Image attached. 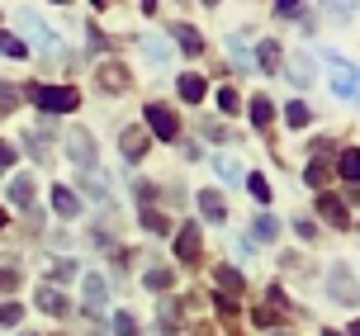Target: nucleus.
<instances>
[{
    "instance_id": "1",
    "label": "nucleus",
    "mask_w": 360,
    "mask_h": 336,
    "mask_svg": "<svg viewBox=\"0 0 360 336\" xmlns=\"http://www.w3.org/2000/svg\"><path fill=\"white\" fill-rule=\"evenodd\" d=\"M323 62L332 67V90L342 95L346 105H360V67H351V62H342L337 53H323Z\"/></svg>"
},
{
    "instance_id": "2",
    "label": "nucleus",
    "mask_w": 360,
    "mask_h": 336,
    "mask_svg": "<svg viewBox=\"0 0 360 336\" xmlns=\"http://www.w3.org/2000/svg\"><path fill=\"white\" fill-rule=\"evenodd\" d=\"M29 95H34V105L43 109V114H72V109L81 105V95H76L72 86H34Z\"/></svg>"
},
{
    "instance_id": "3",
    "label": "nucleus",
    "mask_w": 360,
    "mask_h": 336,
    "mask_svg": "<svg viewBox=\"0 0 360 336\" xmlns=\"http://www.w3.org/2000/svg\"><path fill=\"white\" fill-rule=\"evenodd\" d=\"M327 294H332V303H342V308H356V299H360V284H356V270L346 266H332L327 270Z\"/></svg>"
},
{
    "instance_id": "4",
    "label": "nucleus",
    "mask_w": 360,
    "mask_h": 336,
    "mask_svg": "<svg viewBox=\"0 0 360 336\" xmlns=\"http://www.w3.org/2000/svg\"><path fill=\"white\" fill-rule=\"evenodd\" d=\"M19 34L29 38L38 53H48V57L57 53V34H53V29H48V24H43V19L34 15V10H19Z\"/></svg>"
},
{
    "instance_id": "5",
    "label": "nucleus",
    "mask_w": 360,
    "mask_h": 336,
    "mask_svg": "<svg viewBox=\"0 0 360 336\" xmlns=\"http://www.w3.org/2000/svg\"><path fill=\"white\" fill-rule=\"evenodd\" d=\"M143 128L152 133V138H162V142H176L180 138V119L166 105H147V124Z\"/></svg>"
},
{
    "instance_id": "6",
    "label": "nucleus",
    "mask_w": 360,
    "mask_h": 336,
    "mask_svg": "<svg viewBox=\"0 0 360 336\" xmlns=\"http://www.w3.org/2000/svg\"><path fill=\"white\" fill-rule=\"evenodd\" d=\"M67 157H72L81 171H95V138H90L86 128H72V133H67Z\"/></svg>"
},
{
    "instance_id": "7",
    "label": "nucleus",
    "mask_w": 360,
    "mask_h": 336,
    "mask_svg": "<svg viewBox=\"0 0 360 336\" xmlns=\"http://www.w3.org/2000/svg\"><path fill=\"white\" fill-rule=\"evenodd\" d=\"M147 128H124L119 133V152H124V161H143L147 157Z\"/></svg>"
},
{
    "instance_id": "8",
    "label": "nucleus",
    "mask_w": 360,
    "mask_h": 336,
    "mask_svg": "<svg viewBox=\"0 0 360 336\" xmlns=\"http://www.w3.org/2000/svg\"><path fill=\"white\" fill-rule=\"evenodd\" d=\"M318 213H323L332 228H351V213H346V204L337 195H318Z\"/></svg>"
},
{
    "instance_id": "9",
    "label": "nucleus",
    "mask_w": 360,
    "mask_h": 336,
    "mask_svg": "<svg viewBox=\"0 0 360 336\" xmlns=\"http://www.w3.org/2000/svg\"><path fill=\"white\" fill-rule=\"evenodd\" d=\"M176 256L185 261V266H195V261H199V228L185 223V228L176 232Z\"/></svg>"
},
{
    "instance_id": "10",
    "label": "nucleus",
    "mask_w": 360,
    "mask_h": 336,
    "mask_svg": "<svg viewBox=\"0 0 360 336\" xmlns=\"http://www.w3.org/2000/svg\"><path fill=\"white\" fill-rule=\"evenodd\" d=\"M199 213H204L209 223H223V218H228V204H223L218 190H199Z\"/></svg>"
},
{
    "instance_id": "11",
    "label": "nucleus",
    "mask_w": 360,
    "mask_h": 336,
    "mask_svg": "<svg viewBox=\"0 0 360 336\" xmlns=\"http://www.w3.org/2000/svg\"><path fill=\"white\" fill-rule=\"evenodd\" d=\"M171 38H176V48L185 57H199V53H204V38H199L190 24H176V29H171Z\"/></svg>"
},
{
    "instance_id": "12",
    "label": "nucleus",
    "mask_w": 360,
    "mask_h": 336,
    "mask_svg": "<svg viewBox=\"0 0 360 336\" xmlns=\"http://www.w3.org/2000/svg\"><path fill=\"white\" fill-rule=\"evenodd\" d=\"M38 308H43V313H53V318H62V313H67V294L53 289V284H43V289H38Z\"/></svg>"
},
{
    "instance_id": "13",
    "label": "nucleus",
    "mask_w": 360,
    "mask_h": 336,
    "mask_svg": "<svg viewBox=\"0 0 360 336\" xmlns=\"http://www.w3.org/2000/svg\"><path fill=\"white\" fill-rule=\"evenodd\" d=\"M53 209H57V218H76V213H81V199H76L67 185H53Z\"/></svg>"
},
{
    "instance_id": "14",
    "label": "nucleus",
    "mask_w": 360,
    "mask_h": 336,
    "mask_svg": "<svg viewBox=\"0 0 360 336\" xmlns=\"http://www.w3.org/2000/svg\"><path fill=\"white\" fill-rule=\"evenodd\" d=\"M100 90H114V95L128 90V71L119 67V62H105V67H100Z\"/></svg>"
},
{
    "instance_id": "15",
    "label": "nucleus",
    "mask_w": 360,
    "mask_h": 336,
    "mask_svg": "<svg viewBox=\"0 0 360 336\" xmlns=\"http://www.w3.org/2000/svg\"><path fill=\"white\" fill-rule=\"evenodd\" d=\"M289 81H294V86H313V81H318V76H313V57H308V53L289 57Z\"/></svg>"
},
{
    "instance_id": "16",
    "label": "nucleus",
    "mask_w": 360,
    "mask_h": 336,
    "mask_svg": "<svg viewBox=\"0 0 360 336\" xmlns=\"http://www.w3.org/2000/svg\"><path fill=\"white\" fill-rule=\"evenodd\" d=\"M34 190H38L34 176H15L10 180V199H15L19 209H34Z\"/></svg>"
},
{
    "instance_id": "17",
    "label": "nucleus",
    "mask_w": 360,
    "mask_h": 336,
    "mask_svg": "<svg viewBox=\"0 0 360 336\" xmlns=\"http://www.w3.org/2000/svg\"><path fill=\"white\" fill-rule=\"evenodd\" d=\"M86 313H105V280L86 275Z\"/></svg>"
},
{
    "instance_id": "18",
    "label": "nucleus",
    "mask_w": 360,
    "mask_h": 336,
    "mask_svg": "<svg viewBox=\"0 0 360 336\" xmlns=\"http://www.w3.org/2000/svg\"><path fill=\"white\" fill-rule=\"evenodd\" d=\"M204 76H195V71H190V76H180V100H185V105H199V100H204Z\"/></svg>"
},
{
    "instance_id": "19",
    "label": "nucleus",
    "mask_w": 360,
    "mask_h": 336,
    "mask_svg": "<svg viewBox=\"0 0 360 336\" xmlns=\"http://www.w3.org/2000/svg\"><path fill=\"white\" fill-rule=\"evenodd\" d=\"M275 237H280V223H275L270 213H261L252 223V242H275Z\"/></svg>"
},
{
    "instance_id": "20",
    "label": "nucleus",
    "mask_w": 360,
    "mask_h": 336,
    "mask_svg": "<svg viewBox=\"0 0 360 336\" xmlns=\"http://www.w3.org/2000/svg\"><path fill=\"white\" fill-rule=\"evenodd\" d=\"M143 53L152 57V62H171V43H166L162 34H147L143 38Z\"/></svg>"
},
{
    "instance_id": "21",
    "label": "nucleus",
    "mask_w": 360,
    "mask_h": 336,
    "mask_svg": "<svg viewBox=\"0 0 360 336\" xmlns=\"http://www.w3.org/2000/svg\"><path fill=\"white\" fill-rule=\"evenodd\" d=\"M337 171H342V180L360 185V152H356V147H351V152H342V161H337Z\"/></svg>"
},
{
    "instance_id": "22",
    "label": "nucleus",
    "mask_w": 360,
    "mask_h": 336,
    "mask_svg": "<svg viewBox=\"0 0 360 336\" xmlns=\"http://www.w3.org/2000/svg\"><path fill=\"white\" fill-rule=\"evenodd\" d=\"M0 57H29V43H24V38L19 34H0Z\"/></svg>"
},
{
    "instance_id": "23",
    "label": "nucleus",
    "mask_w": 360,
    "mask_h": 336,
    "mask_svg": "<svg viewBox=\"0 0 360 336\" xmlns=\"http://www.w3.org/2000/svg\"><path fill=\"white\" fill-rule=\"evenodd\" d=\"M308 119H313V109H308L304 100H294V105L285 109V124H289V128H308Z\"/></svg>"
},
{
    "instance_id": "24",
    "label": "nucleus",
    "mask_w": 360,
    "mask_h": 336,
    "mask_svg": "<svg viewBox=\"0 0 360 336\" xmlns=\"http://www.w3.org/2000/svg\"><path fill=\"white\" fill-rule=\"evenodd\" d=\"M270 119H275V105H270L266 95H256V100H252V124H256V128H266Z\"/></svg>"
},
{
    "instance_id": "25",
    "label": "nucleus",
    "mask_w": 360,
    "mask_h": 336,
    "mask_svg": "<svg viewBox=\"0 0 360 336\" xmlns=\"http://www.w3.org/2000/svg\"><path fill=\"white\" fill-rule=\"evenodd\" d=\"M109 327H114V336H138V318H133V313H114Z\"/></svg>"
},
{
    "instance_id": "26",
    "label": "nucleus",
    "mask_w": 360,
    "mask_h": 336,
    "mask_svg": "<svg viewBox=\"0 0 360 336\" xmlns=\"http://www.w3.org/2000/svg\"><path fill=\"white\" fill-rule=\"evenodd\" d=\"M304 180L313 185V190H323V185H327V161L313 157V161H308V171H304Z\"/></svg>"
},
{
    "instance_id": "27",
    "label": "nucleus",
    "mask_w": 360,
    "mask_h": 336,
    "mask_svg": "<svg viewBox=\"0 0 360 336\" xmlns=\"http://www.w3.org/2000/svg\"><path fill=\"white\" fill-rule=\"evenodd\" d=\"M171 284H176V275H171V270H166V266L147 270V289H157V294H162V289H171Z\"/></svg>"
},
{
    "instance_id": "28",
    "label": "nucleus",
    "mask_w": 360,
    "mask_h": 336,
    "mask_svg": "<svg viewBox=\"0 0 360 336\" xmlns=\"http://www.w3.org/2000/svg\"><path fill=\"white\" fill-rule=\"evenodd\" d=\"M256 62H261V71H275V67H280V48L266 38V43H261V53H256Z\"/></svg>"
},
{
    "instance_id": "29",
    "label": "nucleus",
    "mask_w": 360,
    "mask_h": 336,
    "mask_svg": "<svg viewBox=\"0 0 360 336\" xmlns=\"http://www.w3.org/2000/svg\"><path fill=\"white\" fill-rule=\"evenodd\" d=\"M143 228H147V232H157V237H162V232H171V223H166V218H162V213H157V209H143Z\"/></svg>"
},
{
    "instance_id": "30",
    "label": "nucleus",
    "mask_w": 360,
    "mask_h": 336,
    "mask_svg": "<svg viewBox=\"0 0 360 336\" xmlns=\"http://www.w3.org/2000/svg\"><path fill=\"white\" fill-rule=\"evenodd\" d=\"M24 318V303H0V327H19Z\"/></svg>"
},
{
    "instance_id": "31",
    "label": "nucleus",
    "mask_w": 360,
    "mask_h": 336,
    "mask_svg": "<svg viewBox=\"0 0 360 336\" xmlns=\"http://www.w3.org/2000/svg\"><path fill=\"white\" fill-rule=\"evenodd\" d=\"M218 289L237 294V289H242V275H237V270H228V266H218Z\"/></svg>"
},
{
    "instance_id": "32",
    "label": "nucleus",
    "mask_w": 360,
    "mask_h": 336,
    "mask_svg": "<svg viewBox=\"0 0 360 336\" xmlns=\"http://www.w3.org/2000/svg\"><path fill=\"white\" fill-rule=\"evenodd\" d=\"M214 171H218L223 180H242V166H237L233 157H218V161H214Z\"/></svg>"
},
{
    "instance_id": "33",
    "label": "nucleus",
    "mask_w": 360,
    "mask_h": 336,
    "mask_svg": "<svg viewBox=\"0 0 360 336\" xmlns=\"http://www.w3.org/2000/svg\"><path fill=\"white\" fill-rule=\"evenodd\" d=\"M15 105H19V90L10 86V81H0V114H10Z\"/></svg>"
},
{
    "instance_id": "34",
    "label": "nucleus",
    "mask_w": 360,
    "mask_h": 336,
    "mask_svg": "<svg viewBox=\"0 0 360 336\" xmlns=\"http://www.w3.org/2000/svg\"><path fill=\"white\" fill-rule=\"evenodd\" d=\"M327 15H337V19H351V15H356V0H327Z\"/></svg>"
},
{
    "instance_id": "35",
    "label": "nucleus",
    "mask_w": 360,
    "mask_h": 336,
    "mask_svg": "<svg viewBox=\"0 0 360 336\" xmlns=\"http://www.w3.org/2000/svg\"><path fill=\"white\" fill-rule=\"evenodd\" d=\"M247 190H252V199H261V204L270 199V185H266V176H247Z\"/></svg>"
},
{
    "instance_id": "36",
    "label": "nucleus",
    "mask_w": 360,
    "mask_h": 336,
    "mask_svg": "<svg viewBox=\"0 0 360 336\" xmlns=\"http://www.w3.org/2000/svg\"><path fill=\"white\" fill-rule=\"evenodd\" d=\"M53 280H76V261H53Z\"/></svg>"
},
{
    "instance_id": "37",
    "label": "nucleus",
    "mask_w": 360,
    "mask_h": 336,
    "mask_svg": "<svg viewBox=\"0 0 360 336\" xmlns=\"http://www.w3.org/2000/svg\"><path fill=\"white\" fill-rule=\"evenodd\" d=\"M218 109L223 114H237V90H218Z\"/></svg>"
},
{
    "instance_id": "38",
    "label": "nucleus",
    "mask_w": 360,
    "mask_h": 336,
    "mask_svg": "<svg viewBox=\"0 0 360 336\" xmlns=\"http://www.w3.org/2000/svg\"><path fill=\"white\" fill-rule=\"evenodd\" d=\"M228 53H233V62H242V67L252 62V57H247V48H242V38H228Z\"/></svg>"
},
{
    "instance_id": "39",
    "label": "nucleus",
    "mask_w": 360,
    "mask_h": 336,
    "mask_svg": "<svg viewBox=\"0 0 360 336\" xmlns=\"http://www.w3.org/2000/svg\"><path fill=\"white\" fill-rule=\"evenodd\" d=\"M10 289H19V270H0V294H10Z\"/></svg>"
},
{
    "instance_id": "40",
    "label": "nucleus",
    "mask_w": 360,
    "mask_h": 336,
    "mask_svg": "<svg viewBox=\"0 0 360 336\" xmlns=\"http://www.w3.org/2000/svg\"><path fill=\"white\" fill-rule=\"evenodd\" d=\"M304 10V0H275V15H299Z\"/></svg>"
},
{
    "instance_id": "41",
    "label": "nucleus",
    "mask_w": 360,
    "mask_h": 336,
    "mask_svg": "<svg viewBox=\"0 0 360 336\" xmlns=\"http://www.w3.org/2000/svg\"><path fill=\"white\" fill-rule=\"evenodd\" d=\"M15 157H19L15 147H10V142H0V171H10V166H15Z\"/></svg>"
},
{
    "instance_id": "42",
    "label": "nucleus",
    "mask_w": 360,
    "mask_h": 336,
    "mask_svg": "<svg viewBox=\"0 0 360 336\" xmlns=\"http://www.w3.org/2000/svg\"><path fill=\"white\" fill-rule=\"evenodd\" d=\"M176 322H180V308H176V303H166V308H162V327H176Z\"/></svg>"
},
{
    "instance_id": "43",
    "label": "nucleus",
    "mask_w": 360,
    "mask_h": 336,
    "mask_svg": "<svg viewBox=\"0 0 360 336\" xmlns=\"http://www.w3.org/2000/svg\"><path fill=\"white\" fill-rule=\"evenodd\" d=\"M294 228H299V237H304V242H313V232H318V228H313V223H308V218H299Z\"/></svg>"
},
{
    "instance_id": "44",
    "label": "nucleus",
    "mask_w": 360,
    "mask_h": 336,
    "mask_svg": "<svg viewBox=\"0 0 360 336\" xmlns=\"http://www.w3.org/2000/svg\"><path fill=\"white\" fill-rule=\"evenodd\" d=\"M138 5H143V10H147V15H152V10H157V0H138Z\"/></svg>"
},
{
    "instance_id": "45",
    "label": "nucleus",
    "mask_w": 360,
    "mask_h": 336,
    "mask_svg": "<svg viewBox=\"0 0 360 336\" xmlns=\"http://www.w3.org/2000/svg\"><path fill=\"white\" fill-rule=\"evenodd\" d=\"M5 223H10V218H5V209H0V228H5Z\"/></svg>"
},
{
    "instance_id": "46",
    "label": "nucleus",
    "mask_w": 360,
    "mask_h": 336,
    "mask_svg": "<svg viewBox=\"0 0 360 336\" xmlns=\"http://www.w3.org/2000/svg\"><path fill=\"white\" fill-rule=\"evenodd\" d=\"M351 336H360V322H356V327H351Z\"/></svg>"
},
{
    "instance_id": "47",
    "label": "nucleus",
    "mask_w": 360,
    "mask_h": 336,
    "mask_svg": "<svg viewBox=\"0 0 360 336\" xmlns=\"http://www.w3.org/2000/svg\"><path fill=\"white\" fill-rule=\"evenodd\" d=\"M53 5H72V0H53Z\"/></svg>"
},
{
    "instance_id": "48",
    "label": "nucleus",
    "mask_w": 360,
    "mask_h": 336,
    "mask_svg": "<svg viewBox=\"0 0 360 336\" xmlns=\"http://www.w3.org/2000/svg\"><path fill=\"white\" fill-rule=\"evenodd\" d=\"M90 5H109V0H90Z\"/></svg>"
},
{
    "instance_id": "49",
    "label": "nucleus",
    "mask_w": 360,
    "mask_h": 336,
    "mask_svg": "<svg viewBox=\"0 0 360 336\" xmlns=\"http://www.w3.org/2000/svg\"><path fill=\"white\" fill-rule=\"evenodd\" d=\"M323 336H342V332H323Z\"/></svg>"
},
{
    "instance_id": "50",
    "label": "nucleus",
    "mask_w": 360,
    "mask_h": 336,
    "mask_svg": "<svg viewBox=\"0 0 360 336\" xmlns=\"http://www.w3.org/2000/svg\"><path fill=\"white\" fill-rule=\"evenodd\" d=\"M275 336H289V332H275Z\"/></svg>"
},
{
    "instance_id": "51",
    "label": "nucleus",
    "mask_w": 360,
    "mask_h": 336,
    "mask_svg": "<svg viewBox=\"0 0 360 336\" xmlns=\"http://www.w3.org/2000/svg\"><path fill=\"white\" fill-rule=\"evenodd\" d=\"M209 5H214V0H209Z\"/></svg>"
},
{
    "instance_id": "52",
    "label": "nucleus",
    "mask_w": 360,
    "mask_h": 336,
    "mask_svg": "<svg viewBox=\"0 0 360 336\" xmlns=\"http://www.w3.org/2000/svg\"><path fill=\"white\" fill-rule=\"evenodd\" d=\"M24 336H29V332H24Z\"/></svg>"
}]
</instances>
